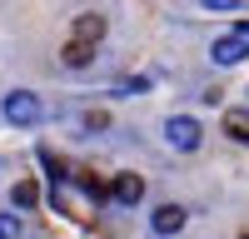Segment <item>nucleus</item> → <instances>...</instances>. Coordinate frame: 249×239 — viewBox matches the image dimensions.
Here are the masks:
<instances>
[{
    "label": "nucleus",
    "mask_w": 249,
    "mask_h": 239,
    "mask_svg": "<svg viewBox=\"0 0 249 239\" xmlns=\"http://www.w3.org/2000/svg\"><path fill=\"white\" fill-rule=\"evenodd\" d=\"M85 125H90V130H105L110 120H105V110H90V115H85Z\"/></svg>",
    "instance_id": "obj_13"
},
{
    "label": "nucleus",
    "mask_w": 249,
    "mask_h": 239,
    "mask_svg": "<svg viewBox=\"0 0 249 239\" xmlns=\"http://www.w3.org/2000/svg\"><path fill=\"white\" fill-rule=\"evenodd\" d=\"M80 185H85V194L95 199V205H100V199H105V185H100V179H80Z\"/></svg>",
    "instance_id": "obj_12"
},
{
    "label": "nucleus",
    "mask_w": 249,
    "mask_h": 239,
    "mask_svg": "<svg viewBox=\"0 0 249 239\" xmlns=\"http://www.w3.org/2000/svg\"><path fill=\"white\" fill-rule=\"evenodd\" d=\"M0 110H5L10 125H35V120H40V100H35L30 90H15V95H5V105H0Z\"/></svg>",
    "instance_id": "obj_2"
},
{
    "label": "nucleus",
    "mask_w": 249,
    "mask_h": 239,
    "mask_svg": "<svg viewBox=\"0 0 249 239\" xmlns=\"http://www.w3.org/2000/svg\"><path fill=\"white\" fill-rule=\"evenodd\" d=\"M0 239H20V219L15 214H0Z\"/></svg>",
    "instance_id": "obj_11"
},
{
    "label": "nucleus",
    "mask_w": 249,
    "mask_h": 239,
    "mask_svg": "<svg viewBox=\"0 0 249 239\" xmlns=\"http://www.w3.org/2000/svg\"><path fill=\"white\" fill-rule=\"evenodd\" d=\"M150 224H155V234H175V229L184 224V209H179V205H160Z\"/></svg>",
    "instance_id": "obj_6"
},
{
    "label": "nucleus",
    "mask_w": 249,
    "mask_h": 239,
    "mask_svg": "<svg viewBox=\"0 0 249 239\" xmlns=\"http://www.w3.org/2000/svg\"><path fill=\"white\" fill-rule=\"evenodd\" d=\"M239 35H249V20H239Z\"/></svg>",
    "instance_id": "obj_15"
},
{
    "label": "nucleus",
    "mask_w": 249,
    "mask_h": 239,
    "mask_svg": "<svg viewBox=\"0 0 249 239\" xmlns=\"http://www.w3.org/2000/svg\"><path fill=\"white\" fill-rule=\"evenodd\" d=\"M60 60H65V65H70V70H85V65H90V60H95V40H80V35H75V40H70V45H65V50H60Z\"/></svg>",
    "instance_id": "obj_4"
},
{
    "label": "nucleus",
    "mask_w": 249,
    "mask_h": 239,
    "mask_svg": "<svg viewBox=\"0 0 249 239\" xmlns=\"http://www.w3.org/2000/svg\"><path fill=\"white\" fill-rule=\"evenodd\" d=\"M10 199H15V209H35V199H40V189H35V179H20V185L10 189Z\"/></svg>",
    "instance_id": "obj_7"
},
{
    "label": "nucleus",
    "mask_w": 249,
    "mask_h": 239,
    "mask_svg": "<svg viewBox=\"0 0 249 239\" xmlns=\"http://www.w3.org/2000/svg\"><path fill=\"white\" fill-rule=\"evenodd\" d=\"M40 165L50 170V179H55V185H65V165H60V159H55L50 150H40Z\"/></svg>",
    "instance_id": "obj_10"
},
{
    "label": "nucleus",
    "mask_w": 249,
    "mask_h": 239,
    "mask_svg": "<svg viewBox=\"0 0 249 239\" xmlns=\"http://www.w3.org/2000/svg\"><path fill=\"white\" fill-rule=\"evenodd\" d=\"M214 65H239V60L249 55V35H224V40H214Z\"/></svg>",
    "instance_id": "obj_3"
},
{
    "label": "nucleus",
    "mask_w": 249,
    "mask_h": 239,
    "mask_svg": "<svg viewBox=\"0 0 249 239\" xmlns=\"http://www.w3.org/2000/svg\"><path fill=\"white\" fill-rule=\"evenodd\" d=\"M110 194L120 199V205H140V199H144V179L140 174H120L115 185H110Z\"/></svg>",
    "instance_id": "obj_5"
},
{
    "label": "nucleus",
    "mask_w": 249,
    "mask_h": 239,
    "mask_svg": "<svg viewBox=\"0 0 249 239\" xmlns=\"http://www.w3.org/2000/svg\"><path fill=\"white\" fill-rule=\"evenodd\" d=\"M75 35L80 40H100V35H105V20H100V15H80L75 20Z\"/></svg>",
    "instance_id": "obj_9"
},
{
    "label": "nucleus",
    "mask_w": 249,
    "mask_h": 239,
    "mask_svg": "<svg viewBox=\"0 0 249 239\" xmlns=\"http://www.w3.org/2000/svg\"><path fill=\"white\" fill-rule=\"evenodd\" d=\"M224 135L234 145H249V115H224Z\"/></svg>",
    "instance_id": "obj_8"
},
{
    "label": "nucleus",
    "mask_w": 249,
    "mask_h": 239,
    "mask_svg": "<svg viewBox=\"0 0 249 239\" xmlns=\"http://www.w3.org/2000/svg\"><path fill=\"white\" fill-rule=\"evenodd\" d=\"M199 5H204V10H234L239 0H199Z\"/></svg>",
    "instance_id": "obj_14"
},
{
    "label": "nucleus",
    "mask_w": 249,
    "mask_h": 239,
    "mask_svg": "<svg viewBox=\"0 0 249 239\" xmlns=\"http://www.w3.org/2000/svg\"><path fill=\"white\" fill-rule=\"evenodd\" d=\"M164 139H170L175 150H199V139H204V130L195 125L190 115H170V120H164Z\"/></svg>",
    "instance_id": "obj_1"
}]
</instances>
